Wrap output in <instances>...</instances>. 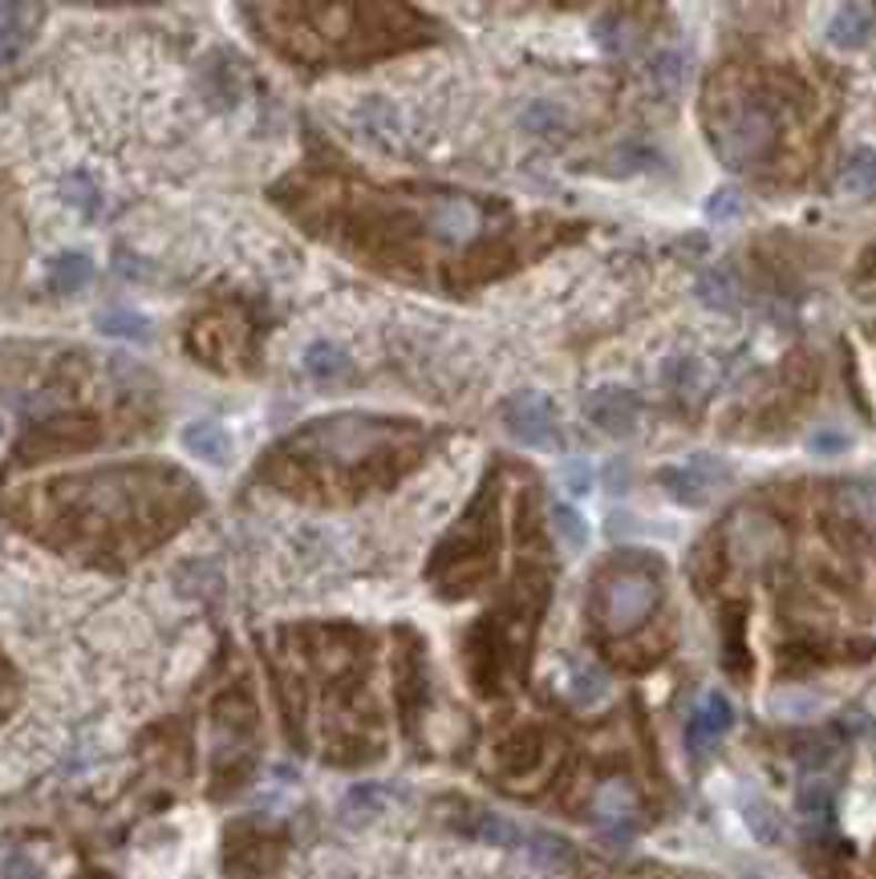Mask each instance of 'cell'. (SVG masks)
<instances>
[{
  "label": "cell",
  "mask_w": 876,
  "mask_h": 879,
  "mask_svg": "<svg viewBox=\"0 0 876 879\" xmlns=\"http://www.w3.org/2000/svg\"><path fill=\"white\" fill-rule=\"evenodd\" d=\"M746 879H758V876H746Z\"/></svg>",
  "instance_id": "28"
},
{
  "label": "cell",
  "mask_w": 876,
  "mask_h": 879,
  "mask_svg": "<svg viewBox=\"0 0 876 879\" xmlns=\"http://www.w3.org/2000/svg\"><path fill=\"white\" fill-rule=\"evenodd\" d=\"M848 446L853 442H848V435H841V430H816V435L807 438V450L819 458H836V454H844Z\"/></svg>",
  "instance_id": "24"
},
{
  "label": "cell",
  "mask_w": 876,
  "mask_h": 879,
  "mask_svg": "<svg viewBox=\"0 0 876 879\" xmlns=\"http://www.w3.org/2000/svg\"><path fill=\"white\" fill-rule=\"evenodd\" d=\"M706 215H711V219H719V223L739 219V215H743V191H739V187H719L711 200H706Z\"/></svg>",
  "instance_id": "21"
},
{
  "label": "cell",
  "mask_w": 876,
  "mask_h": 879,
  "mask_svg": "<svg viewBox=\"0 0 876 879\" xmlns=\"http://www.w3.org/2000/svg\"><path fill=\"white\" fill-rule=\"evenodd\" d=\"M771 142H775V114L758 98L734 102L714 126V146L731 166H746L763 159Z\"/></svg>",
  "instance_id": "1"
},
{
  "label": "cell",
  "mask_w": 876,
  "mask_h": 879,
  "mask_svg": "<svg viewBox=\"0 0 876 879\" xmlns=\"http://www.w3.org/2000/svg\"><path fill=\"white\" fill-rule=\"evenodd\" d=\"M775 540H780V531L771 528V523L758 515V511L734 519L731 551L739 555V560H763V548H775Z\"/></svg>",
  "instance_id": "10"
},
{
  "label": "cell",
  "mask_w": 876,
  "mask_h": 879,
  "mask_svg": "<svg viewBox=\"0 0 876 879\" xmlns=\"http://www.w3.org/2000/svg\"><path fill=\"white\" fill-rule=\"evenodd\" d=\"M305 369L313 377H320V381H329V377H342L345 369H349V357H345L337 345H308V352H305Z\"/></svg>",
  "instance_id": "17"
},
{
  "label": "cell",
  "mask_w": 876,
  "mask_h": 879,
  "mask_svg": "<svg viewBox=\"0 0 876 879\" xmlns=\"http://www.w3.org/2000/svg\"><path fill=\"white\" fill-rule=\"evenodd\" d=\"M841 191L844 195H856V200L876 195V151L873 146H860V151H853L848 159H844Z\"/></svg>",
  "instance_id": "11"
},
{
  "label": "cell",
  "mask_w": 876,
  "mask_h": 879,
  "mask_svg": "<svg viewBox=\"0 0 876 879\" xmlns=\"http://www.w3.org/2000/svg\"><path fill=\"white\" fill-rule=\"evenodd\" d=\"M90 276H94V268H90V259L85 256H58L53 259V268H49V284H53V293H61V296L85 288Z\"/></svg>",
  "instance_id": "14"
},
{
  "label": "cell",
  "mask_w": 876,
  "mask_h": 879,
  "mask_svg": "<svg viewBox=\"0 0 876 879\" xmlns=\"http://www.w3.org/2000/svg\"><path fill=\"white\" fill-rule=\"evenodd\" d=\"M873 24L876 21H873V9H868V4H841L828 21V45L841 49V53H856V49L868 45Z\"/></svg>",
  "instance_id": "9"
},
{
  "label": "cell",
  "mask_w": 876,
  "mask_h": 879,
  "mask_svg": "<svg viewBox=\"0 0 876 879\" xmlns=\"http://www.w3.org/2000/svg\"><path fill=\"white\" fill-rule=\"evenodd\" d=\"M503 426L508 435L523 446H536V450H552L560 442L557 435V413H552V401L536 389H520L503 401Z\"/></svg>",
  "instance_id": "4"
},
{
  "label": "cell",
  "mask_w": 876,
  "mask_h": 879,
  "mask_svg": "<svg viewBox=\"0 0 876 879\" xmlns=\"http://www.w3.org/2000/svg\"><path fill=\"white\" fill-rule=\"evenodd\" d=\"M0 879H41V871H37L33 859L9 856L4 863H0Z\"/></svg>",
  "instance_id": "26"
},
{
  "label": "cell",
  "mask_w": 876,
  "mask_h": 879,
  "mask_svg": "<svg viewBox=\"0 0 876 879\" xmlns=\"http://www.w3.org/2000/svg\"><path fill=\"white\" fill-rule=\"evenodd\" d=\"M609 693V681H604L601 668H577L569 681V697L577 705H597Z\"/></svg>",
  "instance_id": "20"
},
{
  "label": "cell",
  "mask_w": 876,
  "mask_h": 879,
  "mask_svg": "<svg viewBox=\"0 0 876 879\" xmlns=\"http://www.w3.org/2000/svg\"><path fill=\"white\" fill-rule=\"evenodd\" d=\"M12 693H17V681H12V673L4 665H0V717L9 714L12 705Z\"/></svg>",
  "instance_id": "27"
},
{
  "label": "cell",
  "mask_w": 876,
  "mask_h": 879,
  "mask_svg": "<svg viewBox=\"0 0 876 879\" xmlns=\"http://www.w3.org/2000/svg\"><path fill=\"white\" fill-rule=\"evenodd\" d=\"M702 300L706 305H714V308H731L734 305V280H731V272H711L706 280H702Z\"/></svg>",
  "instance_id": "23"
},
{
  "label": "cell",
  "mask_w": 876,
  "mask_h": 879,
  "mask_svg": "<svg viewBox=\"0 0 876 879\" xmlns=\"http://www.w3.org/2000/svg\"><path fill=\"white\" fill-rule=\"evenodd\" d=\"M98 329L114 340H146L151 337V325H146L139 313H126V308H110L98 317Z\"/></svg>",
  "instance_id": "15"
},
{
  "label": "cell",
  "mask_w": 876,
  "mask_h": 879,
  "mask_svg": "<svg viewBox=\"0 0 876 879\" xmlns=\"http://www.w3.org/2000/svg\"><path fill=\"white\" fill-rule=\"evenodd\" d=\"M731 726H734L731 702H726L723 693H706V697H702V702L690 709V722H686L690 754H706Z\"/></svg>",
  "instance_id": "8"
},
{
  "label": "cell",
  "mask_w": 876,
  "mask_h": 879,
  "mask_svg": "<svg viewBox=\"0 0 876 879\" xmlns=\"http://www.w3.org/2000/svg\"><path fill=\"white\" fill-rule=\"evenodd\" d=\"M658 479H662L665 491L674 494V503L706 507L711 503V494L719 491L723 474H719V467H714L711 458H690V462H682V467H665Z\"/></svg>",
  "instance_id": "5"
},
{
  "label": "cell",
  "mask_w": 876,
  "mask_h": 879,
  "mask_svg": "<svg viewBox=\"0 0 876 879\" xmlns=\"http://www.w3.org/2000/svg\"><path fill=\"white\" fill-rule=\"evenodd\" d=\"M61 200L70 203V207H78L82 215H98V207H102V195H98L94 178H85V175H65Z\"/></svg>",
  "instance_id": "19"
},
{
  "label": "cell",
  "mask_w": 876,
  "mask_h": 879,
  "mask_svg": "<svg viewBox=\"0 0 876 879\" xmlns=\"http://www.w3.org/2000/svg\"><path fill=\"white\" fill-rule=\"evenodd\" d=\"M183 446H187L195 458H203V462H227V458H232L227 430H220L215 422H191L187 430H183Z\"/></svg>",
  "instance_id": "12"
},
{
  "label": "cell",
  "mask_w": 876,
  "mask_h": 879,
  "mask_svg": "<svg viewBox=\"0 0 876 879\" xmlns=\"http://www.w3.org/2000/svg\"><path fill=\"white\" fill-rule=\"evenodd\" d=\"M592 819L601 822V831L613 839V844H625L633 835V822H638V798L629 790V783L621 778H609V783L597 790L592 798Z\"/></svg>",
  "instance_id": "6"
},
{
  "label": "cell",
  "mask_w": 876,
  "mask_h": 879,
  "mask_svg": "<svg viewBox=\"0 0 876 879\" xmlns=\"http://www.w3.org/2000/svg\"><path fill=\"white\" fill-rule=\"evenodd\" d=\"M381 810V790L378 786H354L349 795H345V803H342V819L345 822H369L374 815Z\"/></svg>",
  "instance_id": "18"
},
{
  "label": "cell",
  "mask_w": 876,
  "mask_h": 879,
  "mask_svg": "<svg viewBox=\"0 0 876 879\" xmlns=\"http://www.w3.org/2000/svg\"><path fill=\"white\" fill-rule=\"evenodd\" d=\"M552 528H557V535L564 540V548L569 551H581L584 543H589V523H584L581 511L569 507V503L552 507Z\"/></svg>",
  "instance_id": "16"
},
{
  "label": "cell",
  "mask_w": 876,
  "mask_h": 879,
  "mask_svg": "<svg viewBox=\"0 0 876 879\" xmlns=\"http://www.w3.org/2000/svg\"><path fill=\"white\" fill-rule=\"evenodd\" d=\"M658 604V584H653L650 575H638V572H625V575H613V580H604L601 592H597V616L609 633H633L645 616L653 612Z\"/></svg>",
  "instance_id": "2"
},
{
  "label": "cell",
  "mask_w": 876,
  "mask_h": 879,
  "mask_svg": "<svg viewBox=\"0 0 876 879\" xmlns=\"http://www.w3.org/2000/svg\"><path fill=\"white\" fill-rule=\"evenodd\" d=\"M584 413H589L592 426H601L604 435L625 438V435H633V426H638V398L621 386H604V389H597V393H589Z\"/></svg>",
  "instance_id": "7"
},
{
  "label": "cell",
  "mask_w": 876,
  "mask_h": 879,
  "mask_svg": "<svg viewBox=\"0 0 876 879\" xmlns=\"http://www.w3.org/2000/svg\"><path fill=\"white\" fill-rule=\"evenodd\" d=\"M462 831L483 839V844H499V847H516L523 844V835L516 822H508L496 810H471V822H462Z\"/></svg>",
  "instance_id": "13"
},
{
  "label": "cell",
  "mask_w": 876,
  "mask_h": 879,
  "mask_svg": "<svg viewBox=\"0 0 876 879\" xmlns=\"http://www.w3.org/2000/svg\"><path fill=\"white\" fill-rule=\"evenodd\" d=\"M94 438H98V426L90 422V418L61 413V418H53V422H45V426H37L33 435L24 438L21 450H17V462L33 467V462H45V458L73 454V450L94 446Z\"/></svg>",
  "instance_id": "3"
},
{
  "label": "cell",
  "mask_w": 876,
  "mask_h": 879,
  "mask_svg": "<svg viewBox=\"0 0 876 879\" xmlns=\"http://www.w3.org/2000/svg\"><path fill=\"white\" fill-rule=\"evenodd\" d=\"M560 482H564V491L569 494H589L592 491V462L589 458H569L564 467H560Z\"/></svg>",
  "instance_id": "22"
},
{
  "label": "cell",
  "mask_w": 876,
  "mask_h": 879,
  "mask_svg": "<svg viewBox=\"0 0 876 879\" xmlns=\"http://www.w3.org/2000/svg\"><path fill=\"white\" fill-rule=\"evenodd\" d=\"M532 851H536V859H544V863H569V856H572L569 844H560L552 835H536Z\"/></svg>",
  "instance_id": "25"
}]
</instances>
